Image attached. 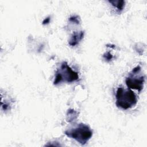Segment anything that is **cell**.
<instances>
[{
	"instance_id": "1",
	"label": "cell",
	"mask_w": 147,
	"mask_h": 147,
	"mask_svg": "<svg viewBox=\"0 0 147 147\" xmlns=\"http://www.w3.org/2000/svg\"><path fill=\"white\" fill-rule=\"evenodd\" d=\"M116 105L123 110H127L135 106L137 102L136 94L131 89L118 87L115 95Z\"/></svg>"
},
{
	"instance_id": "2",
	"label": "cell",
	"mask_w": 147,
	"mask_h": 147,
	"mask_svg": "<svg viewBox=\"0 0 147 147\" xmlns=\"http://www.w3.org/2000/svg\"><path fill=\"white\" fill-rule=\"evenodd\" d=\"M64 133L82 145L86 144L92 136L91 129L84 123H79L76 127L65 131Z\"/></svg>"
},
{
	"instance_id": "3",
	"label": "cell",
	"mask_w": 147,
	"mask_h": 147,
	"mask_svg": "<svg viewBox=\"0 0 147 147\" xmlns=\"http://www.w3.org/2000/svg\"><path fill=\"white\" fill-rule=\"evenodd\" d=\"M79 79L78 72L73 71L67 63L63 61L56 72L53 84L57 85L63 82L71 83Z\"/></svg>"
},
{
	"instance_id": "4",
	"label": "cell",
	"mask_w": 147,
	"mask_h": 147,
	"mask_svg": "<svg viewBox=\"0 0 147 147\" xmlns=\"http://www.w3.org/2000/svg\"><path fill=\"white\" fill-rule=\"evenodd\" d=\"M141 68L139 65L134 67L129 73L126 79V84L130 89L137 90L141 91L144 87L145 77L141 74Z\"/></svg>"
},
{
	"instance_id": "5",
	"label": "cell",
	"mask_w": 147,
	"mask_h": 147,
	"mask_svg": "<svg viewBox=\"0 0 147 147\" xmlns=\"http://www.w3.org/2000/svg\"><path fill=\"white\" fill-rule=\"evenodd\" d=\"M84 32L83 31L74 32L68 40L69 45L71 46L76 45L83 38Z\"/></svg>"
},
{
	"instance_id": "6",
	"label": "cell",
	"mask_w": 147,
	"mask_h": 147,
	"mask_svg": "<svg viewBox=\"0 0 147 147\" xmlns=\"http://www.w3.org/2000/svg\"><path fill=\"white\" fill-rule=\"evenodd\" d=\"M112 5L115 7L118 13H120L121 11L123 10L125 7V2L124 1H109Z\"/></svg>"
},
{
	"instance_id": "7",
	"label": "cell",
	"mask_w": 147,
	"mask_h": 147,
	"mask_svg": "<svg viewBox=\"0 0 147 147\" xmlns=\"http://www.w3.org/2000/svg\"><path fill=\"white\" fill-rule=\"evenodd\" d=\"M78 117V113L74 110L69 109L67 114V120L68 122L73 121L76 119Z\"/></svg>"
},
{
	"instance_id": "8",
	"label": "cell",
	"mask_w": 147,
	"mask_h": 147,
	"mask_svg": "<svg viewBox=\"0 0 147 147\" xmlns=\"http://www.w3.org/2000/svg\"><path fill=\"white\" fill-rule=\"evenodd\" d=\"M103 57L106 61H110L113 58V56L109 52H107L103 55Z\"/></svg>"
},
{
	"instance_id": "9",
	"label": "cell",
	"mask_w": 147,
	"mask_h": 147,
	"mask_svg": "<svg viewBox=\"0 0 147 147\" xmlns=\"http://www.w3.org/2000/svg\"><path fill=\"white\" fill-rule=\"evenodd\" d=\"M69 20L71 22H74L76 24H78L80 22V19L78 18V16H73L69 18Z\"/></svg>"
},
{
	"instance_id": "10",
	"label": "cell",
	"mask_w": 147,
	"mask_h": 147,
	"mask_svg": "<svg viewBox=\"0 0 147 147\" xmlns=\"http://www.w3.org/2000/svg\"><path fill=\"white\" fill-rule=\"evenodd\" d=\"M49 21H50V17H47V18H46L44 20V21H42V24L43 25L47 24H48L49 22Z\"/></svg>"
}]
</instances>
